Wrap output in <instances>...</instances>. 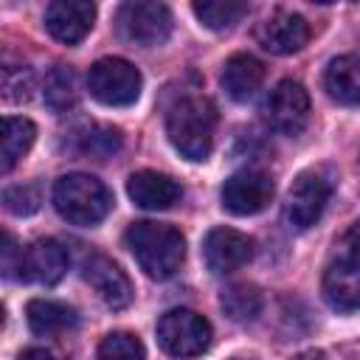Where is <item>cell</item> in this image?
I'll use <instances>...</instances> for the list:
<instances>
[{"label": "cell", "mask_w": 360, "mask_h": 360, "mask_svg": "<svg viewBox=\"0 0 360 360\" xmlns=\"http://www.w3.org/2000/svg\"><path fill=\"white\" fill-rule=\"evenodd\" d=\"M256 42L276 56H287V53H298L307 42H309V22L295 14V11H273L270 17H264L256 28Z\"/></svg>", "instance_id": "cell-10"}, {"label": "cell", "mask_w": 360, "mask_h": 360, "mask_svg": "<svg viewBox=\"0 0 360 360\" xmlns=\"http://www.w3.org/2000/svg\"><path fill=\"white\" fill-rule=\"evenodd\" d=\"M217 107L202 96H183L166 112V135L188 160H205L214 149Z\"/></svg>", "instance_id": "cell-2"}, {"label": "cell", "mask_w": 360, "mask_h": 360, "mask_svg": "<svg viewBox=\"0 0 360 360\" xmlns=\"http://www.w3.org/2000/svg\"><path fill=\"white\" fill-rule=\"evenodd\" d=\"M76 138H79V149L93 158H110L121 149V132L115 127L90 124L82 132H76Z\"/></svg>", "instance_id": "cell-24"}, {"label": "cell", "mask_w": 360, "mask_h": 360, "mask_svg": "<svg viewBox=\"0 0 360 360\" xmlns=\"http://www.w3.org/2000/svg\"><path fill=\"white\" fill-rule=\"evenodd\" d=\"M219 304H222V309H225V315L231 321L248 323L262 312V292H259V287L245 284V281L242 284H231V287L222 290Z\"/></svg>", "instance_id": "cell-21"}, {"label": "cell", "mask_w": 360, "mask_h": 360, "mask_svg": "<svg viewBox=\"0 0 360 360\" xmlns=\"http://www.w3.org/2000/svg\"><path fill=\"white\" fill-rule=\"evenodd\" d=\"M96 20V6L87 0H53L45 8V28L62 45L82 42Z\"/></svg>", "instance_id": "cell-13"}, {"label": "cell", "mask_w": 360, "mask_h": 360, "mask_svg": "<svg viewBox=\"0 0 360 360\" xmlns=\"http://www.w3.org/2000/svg\"><path fill=\"white\" fill-rule=\"evenodd\" d=\"M3 205L6 211L17 217H28L39 208V188L37 186H11L3 191Z\"/></svg>", "instance_id": "cell-27"}, {"label": "cell", "mask_w": 360, "mask_h": 360, "mask_svg": "<svg viewBox=\"0 0 360 360\" xmlns=\"http://www.w3.org/2000/svg\"><path fill=\"white\" fill-rule=\"evenodd\" d=\"M323 298L338 312L360 309V264L338 259L323 273Z\"/></svg>", "instance_id": "cell-16"}, {"label": "cell", "mask_w": 360, "mask_h": 360, "mask_svg": "<svg viewBox=\"0 0 360 360\" xmlns=\"http://www.w3.org/2000/svg\"><path fill=\"white\" fill-rule=\"evenodd\" d=\"M34 138H37L34 121L20 118V115H6L3 118V152H0L3 160H0V166H3L6 174L28 155V149L34 146Z\"/></svg>", "instance_id": "cell-20"}, {"label": "cell", "mask_w": 360, "mask_h": 360, "mask_svg": "<svg viewBox=\"0 0 360 360\" xmlns=\"http://www.w3.org/2000/svg\"><path fill=\"white\" fill-rule=\"evenodd\" d=\"M82 276L84 281L96 290V295L110 307V309H127L132 301V284L127 278V273L107 256L101 253H90L82 262Z\"/></svg>", "instance_id": "cell-12"}, {"label": "cell", "mask_w": 360, "mask_h": 360, "mask_svg": "<svg viewBox=\"0 0 360 360\" xmlns=\"http://www.w3.org/2000/svg\"><path fill=\"white\" fill-rule=\"evenodd\" d=\"M222 90L233 101H248L264 82V65L250 53H233L222 68Z\"/></svg>", "instance_id": "cell-17"}, {"label": "cell", "mask_w": 360, "mask_h": 360, "mask_svg": "<svg viewBox=\"0 0 360 360\" xmlns=\"http://www.w3.org/2000/svg\"><path fill=\"white\" fill-rule=\"evenodd\" d=\"M25 321H28L34 335H59V332L73 329L79 323V315L68 304L48 301V298H34L25 307Z\"/></svg>", "instance_id": "cell-19"}, {"label": "cell", "mask_w": 360, "mask_h": 360, "mask_svg": "<svg viewBox=\"0 0 360 360\" xmlns=\"http://www.w3.org/2000/svg\"><path fill=\"white\" fill-rule=\"evenodd\" d=\"M98 360H146V352L132 332H110L98 343Z\"/></svg>", "instance_id": "cell-25"}, {"label": "cell", "mask_w": 360, "mask_h": 360, "mask_svg": "<svg viewBox=\"0 0 360 360\" xmlns=\"http://www.w3.org/2000/svg\"><path fill=\"white\" fill-rule=\"evenodd\" d=\"M115 25L118 34L127 42L143 45V48H155L163 45L172 34V11L163 3H146V0H135V3H124L115 14Z\"/></svg>", "instance_id": "cell-6"}, {"label": "cell", "mask_w": 360, "mask_h": 360, "mask_svg": "<svg viewBox=\"0 0 360 360\" xmlns=\"http://www.w3.org/2000/svg\"><path fill=\"white\" fill-rule=\"evenodd\" d=\"M253 256V239L236 228H211L202 239V259L211 273H233Z\"/></svg>", "instance_id": "cell-11"}, {"label": "cell", "mask_w": 360, "mask_h": 360, "mask_svg": "<svg viewBox=\"0 0 360 360\" xmlns=\"http://www.w3.org/2000/svg\"><path fill=\"white\" fill-rule=\"evenodd\" d=\"M273 200V180L259 169H242L222 183V205L236 217L259 214Z\"/></svg>", "instance_id": "cell-9"}, {"label": "cell", "mask_w": 360, "mask_h": 360, "mask_svg": "<svg viewBox=\"0 0 360 360\" xmlns=\"http://www.w3.org/2000/svg\"><path fill=\"white\" fill-rule=\"evenodd\" d=\"M70 256L56 239H37L22 250V281L56 284L68 273Z\"/></svg>", "instance_id": "cell-14"}, {"label": "cell", "mask_w": 360, "mask_h": 360, "mask_svg": "<svg viewBox=\"0 0 360 360\" xmlns=\"http://www.w3.org/2000/svg\"><path fill=\"white\" fill-rule=\"evenodd\" d=\"M143 87L141 70L121 59V56H104L90 65L87 73V90L90 96L104 107H129L138 101Z\"/></svg>", "instance_id": "cell-4"}, {"label": "cell", "mask_w": 360, "mask_h": 360, "mask_svg": "<svg viewBox=\"0 0 360 360\" xmlns=\"http://www.w3.org/2000/svg\"><path fill=\"white\" fill-rule=\"evenodd\" d=\"M22 250L25 248H20L17 245V239L6 231L3 233V248H0V262H3V276L6 278H17V281H22Z\"/></svg>", "instance_id": "cell-28"}, {"label": "cell", "mask_w": 360, "mask_h": 360, "mask_svg": "<svg viewBox=\"0 0 360 360\" xmlns=\"http://www.w3.org/2000/svg\"><path fill=\"white\" fill-rule=\"evenodd\" d=\"M127 194H129V200L135 205H141L146 211H166L183 197V188H180V183L174 177H169L163 172L143 169V172L129 174Z\"/></svg>", "instance_id": "cell-15"}, {"label": "cell", "mask_w": 360, "mask_h": 360, "mask_svg": "<svg viewBox=\"0 0 360 360\" xmlns=\"http://www.w3.org/2000/svg\"><path fill=\"white\" fill-rule=\"evenodd\" d=\"M45 101H48V107L56 110V112H65V110L76 107L79 90H76V76H73V70L56 65V68L48 73V79H45Z\"/></svg>", "instance_id": "cell-23"}, {"label": "cell", "mask_w": 360, "mask_h": 360, "mask_svg": "<svg viewBox=\"0 0 360 360\" xmlns=\"http://www.w3.org/2000/svg\"><path fill=\"white\" fill-rule=\"evenodd\" d=\"M191 11L197 14V20L205 28L225 31V28H233L248 14V3H242V0H202V3H191Z\"/></svg>", "instance_id": "cell-22"}, {"label": "cell", "mask_w": 360, "mask_h": 360, "mask_svg": "<svg viewBox=\"0 0 360 360\" xmlns=\"http://www.w3.org/2000/svg\"><path fill=\"white\" fill-rule=\"evenodd\" d=\"M326 93L343 107H360V56H335L323 73Z\"/></svg>", "instance_id": "cell-18"}, {"label": "cell", "mask_w": 360, "mask_h": 360, "mask_svg": "<svg viewBox=\"0 0 360 360\" xmlns=\"http://www.w3.org/2000/svg\"><path fill=\"white\" fill-rule=\"evenodd\" d=\"M20 360H56L48 349H37V346H31V349H25V352H20Z\"/></svg>", "instance_id": "cell-30"}, {"label": "cell", "mask_w": 360, "mask_h": 360, "mask_svg": "<svg viewBox=\"0 0 360 360\" xmlns=\"http://www.w3.org/2000/svg\"><path fill=\"white\" fill-rule=\"evenodd\" d=\"M340 248H343V256L354 264H360V219H354L346 233L340 236Z\"/></svg>", "instance_id": "cell-29"}, {"label": "cell", "mask_w": 360, "mask_h": 360, "mask_svg": "<svg viewBox=\"0 0 360 360\" xmlns=\"http://www.w3.org/2000/svg\"><path fill=\"white\" fill-rule=\"evenodd\" d=\"M34 90V73L28 68H6L3 70V96L6 101L22 104L31 98Z\"/></svg>", "instance_id": "cell-26"}, {"label": "cell", "mask_w": 360, "mask_h": 360, "mask_svg": "<svg viewBox=\"0 0 360 360\" xmlns=\"http://www.w3.org/2000/svg\"><path fill=\"white\" fill-rule=\"evenodd\" d=\"M211 323L194 309H169L158 321V343L172 357H197L211 346Z\"/></svg>", "instance_id": "cell-5"}, {"label": "cell", "mask_w": 360, "mask_h": 360, "mask_svg": "<svg viewBox=\"0 0 360 360\" xmlns=\"http://www.w3.org/2000/svg\"><path fill=\"white\" fill-rule=\"evenodd\" d=\"M124 242H127L129 253L135 256L138 267L149 278H158V281L174 276L186 256L183 233L166 222H152V219L132 222L124 233Z\"/></svg>", "instance_id": "cell-1"}, {"label": "cell", "mask_w": 360, "mask_h": 360, "mask_svg": "<svg viewBox=\"0 0 360 360\" xmlns=\"http://www.w3.org/2000/svg\"><path fill=\"white\" fill-rule=\"evenodd\" d=\"M298 360H326V354H323L321 349H309V352H304Z\"/></svg>", "instance_id": "cell-31"}, {"label": "cell", "mask_w": 360, "mask_h": 360, "mask_svg": "<svg viewBox=\"0 0 360 360\" xmlns=\"http://www.w3.org/2000/svg\"><path fill=\"white\" fill-rule=\"evenodd\" d=\"M267 124L281 135H298L309 121V93L301 82H278L264 101Z\"/></svg>", "instance_id": "cell-8"}, {"label": "cell", "mask_w": 360, "mask_h": 360, "mask_svg": "<svg viewBox=\"0 0 360 360\" xmlns=\"http://www.w3.org/2000/svg\"><path fill=\"white\" fill-rule=\"evenodd\" d=\"M329 197H332V183H329V177H323V174L315 172V169H312V172H301V174L292 180L290 191H287V202H284V217H287V222H290L295 231L312 228V225L321 219V214H323Z\"/></svg>", "instance_id": "cell-7"}, {"label": "cell", "mask_w": 360, "mask_h": 360, "mask_svg": "<svg viewBox=\"0 0 360 360\" xmlns=\"http://www.w3.org/2000/svg\"><path fill=\"white\" fill-rule=\"evenodd\" d=\"M53 208L59 211L62 219L90 228L110 214L112 194L98 177L84 172H70L53 183Z\"/></svg>", "instance_id": "cell-3"}]
</instances>
